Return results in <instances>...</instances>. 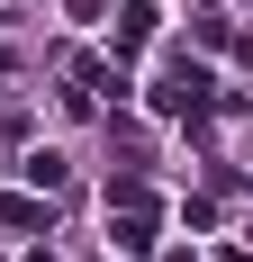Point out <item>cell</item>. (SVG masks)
I'll use <instances>...</instances> for the list:
<instances>
[{
  "label": "cell",
  "mask_w": 253,
  "mask_h": 262,
  "mask_svg": "<svg viewBox=\"0 0 253 262\" xmlns=\"http://www.w3.org/2000/svg\"><path fill=\"white\" fill-rule=\"evenodd\" d=\"M199 100H208V73H199V63H172L163 91H154V108H199Z\"/></svg>",
  "instance_id": "obj_1"
},
{
  "label": "cell",
  "mask_w": 253,
  "mask_h": 262,
  "mask_svg": "<svg viewBox=\"0 0 253 262\" xmlns=\"http://www.w3.org/2000/svg\"><path fill=\"white\" fill-rule=\"evenodd\" d=\"M109 217H118V253H145L154 244V217L145 208H109Z\"/></svg>",
  "instance_id": "obj_2"
},
{
  "label": "cell",
  "mask_w": 253,
  "mask_h": 262,
  "mask_svg": "<svg viewBox=\"0 0 253 262\" xmlns=\"http://www.w3.org/2000/svg\"><path fill=\"white\" fill-rule=\"evenodd\" d=\"M145 36H154V9H145V0H136V9H118V46H145Z\"/></svg>",
  "instance_id": "obj_3"
},
{
  "label": "cell",
  "mask_w": 253,
  "mask_h": 262,
  "mask_svg": "<svg viewBox=\"0 0 253 262\" xmlns=\"http://www.w3.org/2000/svg\"><path fill=\"white\" fill-rule=\"evenodd\" d=\"M64 9H73V18H100V9H109V0H64Z\"/></svg>",
  "instance_id": "obj_4"
}]
</instances>
